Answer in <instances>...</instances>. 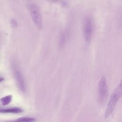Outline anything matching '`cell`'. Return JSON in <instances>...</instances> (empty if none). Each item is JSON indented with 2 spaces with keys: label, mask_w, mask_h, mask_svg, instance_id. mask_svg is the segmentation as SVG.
<instances>
[{
  "label": "cell",
  "mask_w": 122,
  "mask_h": 122,
  "mask_svg": "<svg viewBox=\"0 0 122 122\" xmlns=\"http://www.w3.org/2000/svg\"><path fill=\"white\" fill-rule=\"evenodd\" d=\"M36 120L31 117H20L11 122H35Z\"/></svg>",
  "instance_id": "cell-7"
},
{
  "label": "cell",
  "mask_w": 122,
  "mask_h": 122,
  "mask_svg": "<svg viewBox=\"0 0 122 122\" xmlns=\"http://www.w3.org/2000/svg\"><path fill=\"white\" fill-rule=\"evenodd\" d=\"M11 99H12V96L10 95H9L1 98V102L3 105H6L10 102Z\"/></svg>",
  "instance_id": "cell-8"
},
{
  "label": "cell",
  "mask_w": 122,
  "mask_h": 122,
  "mask_svg": "<svg viewBox=\"0 0 122 122\" xmlns=\"http://www.w3.org/2000/svg\"><path fill=\"white\" fill-rule=\"evenodd\" d=\"M12 66L14 78L18 87L20 91L24 92L25 91V84L21 72L16 64L13 63Z\"/></svg>",
  "instance_id": "cell-5"
},
{
  "label": "cell",
  "mask_w": 122,
  "mask_h": 122,
  "mask_svg": "<svg viewBox=\"0 0 122 122\" xmlns=\"http://www.w3.org/2000/svg\"><path fill=\"white\" fill-rule=\"evenodd\" d=\"M122 96V79L111 95L105 110L104 117L107 119L113 112L119 99Z\"/></svg>",
  "instance_id": "cell-1"
},
{
  "label": "cell",
  "mask_w": 122,
  "mask_h": 122,
  "mask_svg": "<svg viewBox=\"0 0 122 122\" xmlns=\"http://www.w3.org/2000/svg\"><path fill=\"white\" fill-rule=\"evenodd\" d=\"M4 80V79L3 78H1V77H0V82L2 81L3 80Z\"/></svg>",
  "instance_id": "cell-9"
},
{
  "label": "cell",
  "mask_w": 122,
  "mask_h": 122,
  "mask_svg": "<svg viewBox=\"0 0 122 122\" xmlns=\"http://www.w3.org/2000/svg\"><path fill=\"white\" fill-rule=\"evenodd\" d=\"M27 7L34 24L38 29L41 30L42 28V19L38 6L33 2H29Z\"/></svg>",
  "instance_id": "cell-2"
},
{
  "label": "cell",
  "mask_w": 122,
  "mask_h": 122,
  "mask_svg": "<svg viewBox=\"0 0 122 122\" xmlns=\"http://www.w3.org/2000/svg\"><path fill=\"white\" fill-rule=\"evenodd\" d=\"M22 112L21 108L18 107L0 109V113H19Z\"/></svg>",
  "instance_id": "cell-6"
},
{
  "label": "cell",
  "mask_w": 122,
  "mask_h": 122,
  "mask_svg": "<svg viewBox=\"0 0 122 122\" xmlns=\"http://www.w3.org/2000/svg\"><path fill=\"white\" fill-rule=\"evenodd\" d=\"M108 87L106 79L104 76L101 78L98 85V101L100 104H103L106 100L108 96Z\"/></svg>",
  "instance_id": "cell-3"
},
{
  "label": "cell",
  "mask_w": 122,
  "mask_h": 122,
  "mask_svg": "<svg viewBox=\"0 0 122 122\" xmlns=\"http://www.w3.org/2000/svg\"><path fill=\"white\" fill-rule=\"evenodd\" d=\"M82 30L84 38L86 42H89L91 40L93 33V23L90 17L87 16L84 18Z\"/></svg>",
  "instance_id": "cell-4"
}]
</instances>
